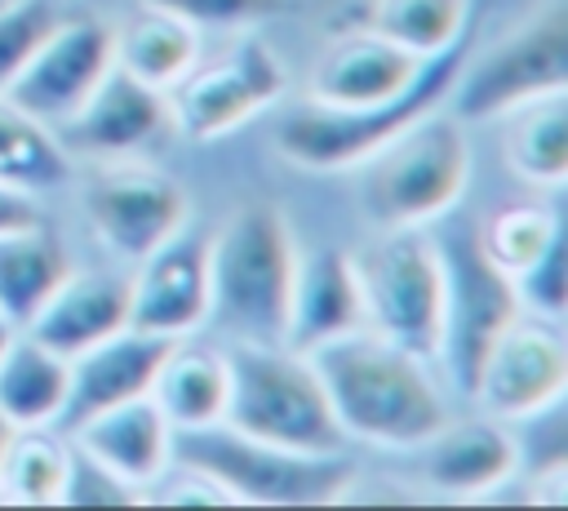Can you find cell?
<instances>
[{"label": "cell", "instance_id": "277c9868", "mask_svg": "<svg viewBox=\"0 0 568 511\" xmlns=\"http://www.w3.org/2000/svg\"><path fill=\"white\" fill-rule=\"evenodd\" d=\"M470 182V138L453 111L430 107L364 160L359 200L377 231L439 222Z\"/></svg>", "mask_w": 568, "mask_h": 511}, {"label": "cell", "instance_id": "6da1fadb", "mask_svg": "<svg viewBox=\"0 0 568 511\" xmlns=\"http://www.w3.org/2000/svg\"><path fill=\"white\" fill-rule=\"evenodd\" d=\"M311 364L346 440L404 453L448 422L444 391L430 378L426 360L373 329H355L315 347Z\"/></svg>", "mask_w": 568, "mask_h": 511}, {"label": "cell", "instance_id": "ba28073f", "mask_svg": "<svg viewBox=\"0 0 568 511\" xmlns=\"http://www.w3.org/2000/svg\"><path fill=\"white\" fill-rule=\"evenodd\" d=\"M351 262L364 298V324L386 342L435 360L444 315V267L435 236L426 227L377 231L351 253Z\"/></svg>", "mask_w": 568, "mask_h": 511}, {"label": "cell", "instance_id": "f35d334b", "mask_svg": "<svg viewBox=\"0 0 568 511\" xmlns=\"http://www.w3.org/2000/svg\"><path fill=\"white\" fill-rule=\"evenodd\" d=\"M0 4H4V0H0Z\"/></svg>", "mask_w": 568, "mask_h": 511}, {"label": "cell", "instance_id": "52a82bcc", "mask_svg": "<svg viewBox=\"0 0 568 511\" xmlns=\"http://www.w3.org/2000/svg\"><path fill=\"white\" fill-rule=\"evenodd\" d=\"M475 40V27L448 44L444 53L426 58L417 84L382 107H359V111H342V107H320V102H302L293 111L280 116L275 124V147L288 164L311 169V173H337V169H355L364 164L373 151H382L399 129H408L417 116H426L430 107H439L448 98V84L466 58Z\"/></svg>", "mask_w": 568, "mask_h": 511}, {"label": "cell", "instance_id": "f546056e", "mask_svg": "<svg viewBox=\"0 0 568 511\" xmlns=\"http://www.w3.org/2000/svg\"><path fill=\"white\" fill-rule=\"evenodd\" d=\"M564 227L555 218L550 204H537V200H519V204H501L497 213H488L484 227H475V240L479 249L506 271H524L550 240H559Z\"/></svg>", "mask_w": 568, "mask_h": 511}, {"label": "cell", "instance_id": "f1b7e54d", "mask_svg": "<svg viewBox=\"0 0 568 511\" xmlns=\"http://www.w3.org/2000/svg\"><path fill=\"white\" fill-rule=\"evenodd\" d=\"M67 484V444L49 427H13L0 453V502L58 507Z\"/></svg>", "mask_w": 568, "mask_h": 511}, {"label": "cell", "instance_id": "d4e9b609", "mask_svg": "<svg viewBox=\"0 0 568 511\" xmlns=\"http://www.w3.org/2000/svg\"><path fill=\"white\" fill-rule=\"evenodd\" d=\"M67 271H71V253L44 222L4 231L0 236V315L13 329H22L40 311V302L62 284Z\"/></svg>", "mask_w": 568, "mask_h": 511}, {"label": "cell", "instance_id": "5bb4252c", "mask_svg": "<svg viewBox=\"0 0 568 511\" xmlns=\"http://www.w3.org/2000/svg\"><path fill=\"white\" fill-rule=\"evenodd\" d=\"M404 453L413 458V489L448 502L493 498L519 471V440L510 435V422H497L488 413L462 422L448 418L439 431H430L422 444Z\"/></svg>", "mask_w": 568, "mask_h": 511}, {"label": "cell", "instance_id": "3957f363", "mask_svg": "<svg viewBox=\"0 0 568 511\" xmlns=\"http://www.w3.org/2000/svg\"><path fill=\"white\" fill-rule=\"evenodd\" d=\"M173 462L213 480L231 502L253 507H320L342 502L355 489V467L342 453H306L262 435H248L231 422L173 431Z\"/></svg>", "mask_w": 568, "mask_h": 511}, {"label": "cell", "instance_id": "4fadbf2b", "mask_svg": "<svg viewBox=\"0 0 568 511\" xmlns=\"http://www.w3.org/2000/svg\"><path fill=\"white\" fill-rule=\"evenodd\" d=\"M115 67V27L102 18H58L27 67L13 76L4 98L49 129L67 124L98 80Z\"/></svg>", "mask_w": 568, "mask_h": 511}, {"label": "cell", "instance_id": "8d00e7d4", "mask_svg": "<svg viewBox=\"0 0 568 511\" xmlns=\"http://www.w3.org/2000/svg\"><path fill=\"white\" fill-rule=\"evenodd\" d=\"M13 333H18V329H13V324H9V320H4V315H0V351H4V347H9V338H13Z\"/></svg>", "mask_w": 568, "mask_h": 511}, {"label": "cell", "instance_id": "e575fe53", "mask_svg": "<svg viewBox=\"0 0 568 511\" xmlns=\"http://www.w3.org/2000/svg\"><path fill=\"white\" fill-rule=\"evenodd\" d=\"M36 222H44L36 196L22 191V187L0 182V236H4V231H22V227H36Z\"/></svg>", "mask_w": 568, "mask_h": 511}, {"label": "cell", "instance_id": "d6986e66", "mask_svg": "<svg viewBox=\"0 0 568 511\" xmlns=\"http://www.w3.org/2000/svg\"><path fill=\"white\" fill-rule=\"evenodd\" d=\"M173 347V338H160V333H146V329H115L111 338L93 342L89 351L71 355V378H67V404H62V418L58 427H75L84 422L89 413L98 409H111L120 400H133V395H146L151 391V378L164 360V351Z\"/></svg>", "mask_w": 568, "mask_h": 511}, {"label": "cell", "instance_id": "2e32d148", "mask_svg": "<svg viewBox=\"0 0 568 511\" xmlns=\"http://www.w3.org/2000/svg\"><path fill=\"white\" fill-rule=\"evenodd\" d=\"M129 275V324L160 338H191L209 324V240L191 231H173L146 258L133 262Z\"/></svg>", "mask_w": 568, "mask_h": 511}, {"label": "cell", "instance_id": "836d02e7", "mask_svg": "<svg viewBox=\"0 0 568 511\" xmlns=\"http://www.w3.org/2000/svg\"><path fill=\"white\" fill-rule=\"evenodd\" d=\"M151 4L178 13L195 31L200 27H257L288 9V0H151Z\"/></svg>", "mask_w": 568, "mask_h": 511}, {"label": "cell", "instance_id": "9a60e30c", "mask_svg": "<svg viewBox=\"0 0 568 511\" xmlns=\"http://www.w3.org/2000/svg\"><path fill=\"white\" fill-rule=\"evenodd\" d=\"M169 124H173L169 93L129 76L124 67H111L98 80V89L84 98V107L67 124H58V138L67 156L115 164V160H133L146 147H155Z\"/></svg>", "mask_w": 568, "mask_h": 511}, {"label": "cell", "instance_id": "7a4b0ae2", "mask_svg": "<svg viewBox=\"0 0 568 511\" xmlns=\"http://www.w3.org/2000/svg\"><path fill=\"white\" fill-rule=\"evenodd\" d=\"M297 236L280 204H235L209 240V320L231 342H284Z\"/></svg>", "mask_w": 568, "mask_h": 511}, {"label": "cell", "instance_id": "4dcf8cb0", "mask_svg": "<svg viewBox=\"0 0 568 511\" xmlns=\"http://www.w3.org/2000/svg\"><path fill=\"white\" fill-rule=\"evenodd\" d=\"M510 284H515L519 311L564 324V311H568V240L564 236L550 240L524 271L510 275Z\"/></svg>", "mask_w": 568, "mask_h": 511}, {"label": "cell", "instance_id": "d590c367", "mask_svg": "<svg viewBox=\"0 0 568 511\" xmlns=\"http://www.w3.org/2000/svg\"><path fill=\"white\" fill-rule=\"evenodd\" d=\"M528 498H532V502H546V507H559V502L568 498V467H564V458H550V462L532 475Z\"/></svg>", "mask_w": 568, "mask_h": 511}, {"label": "cell", "instance_id": "8fae6325", "mask_svg": "<svg viewBox=\"0 0 568 511\" xmlns=\"http://www.w3.org/2000/svg\"><path fill=\"white\" fill-rule=\"evenodd\" d=\"M568 391V342L564 324L519 311L506 333L479 360L466 395L497 422H537L559 409Z\"/></svg>", "mask_w": 568, "mask_h": 511}, {"label": "cell", "instance_id": "7402d4cb", "mask_svg": "<svg viewBox=\"0 0 568 511\" xmlns=\"http://www.w3.org/2000/svg\"><path fill=\"white\" fill-rule=\"evenodd\" d=\"M226 391H231L226 351H209V347H191V342L173 338L146 395L160 404V413L169 418L173 431H186V427L222 422Z\"/></svg>", "mask_w": 568, "mask_h": 511}, {"label": "cell", "instance_id": "ac0fdd59", "mask_svg": "<svg viewBox=\"0 0 568 511\" xmlns=\"http://www.w3.org/2000/svg\"><path fill=\"white\" fill-rule=\"evenodd\" d=\"M364 324V298L355 280L351 249L324 244L297 253L293 289H288V315H284V347L293 351H315L333 338H346Z\"/></svg>", "mask_w": 568, "mask_h": 511}, {"label": "cell", "instance_id": "cb8c5ba5", "mask_svg": "<svg viewBox=\"0 0 568 511\" xmlns=\"http://www.w3.org/2000/svg\"><path fill=\"white\" fill-rule=\"evenodd\" d=\"M200 62V36L191 22H182L178 13L160 9V4H142L129 22L115 27V67H124L129 76L155 84V89H173L191 67Z\"/></svg>", "mask_w": 568, "mask_h": 511}, {"label": "cell", "instance_id": "83f0119b", "mask_svg": "<svg viewBox=\"0 0 568 511\" xmlns=\"http://www.w3.org/2000/svg\"><path fill=\"white\" fill-rule=\"evenodd\" d=\"M359 22L413 49L417 58H435L475 27V4L470 0H368Z\"/></svg>", "mask_w": 568, "mask_h": 511}, {"label": "cell", "instance_id": "44dd1931", "mask_svg": "<svg viewBox=\"0 0 568 511\" xmlns=\"http://www.w3.org/2000/svg\"><path fill=\"white\" fill-rule=\"evenodd\" d=\"M124 324H129V275L71 267L62 284L40 302V311L22 324V333L71 360Z\"/></svg>", "mask_w": 568, "mask_h": 511}, {"label": "cell", "instance_id": "9c48e42d", "mask_svg": "<svg viewBox=\"0 0 568 511\" xmlns=\"http://www.w3.org/2000/svg\"><path fill=\"white\" fill-rule=\"evenodd\" d=\"M435 249L444 267V315L435 360L444 364L448 382L466 395L479 360L519 315V298L510 275L479 249L475 227H453L435 236Z\"/></svg>", "mask_w": 568, "mask_h": 511}, {"label": "cell", "instance_id": "d6a6232c", "mask_svg": "<svg viewBox=\"0 0 568 511\" xmlns=\"http://www.w3.org/2000/svg\"><path fill=\"white\" fill-rule=\"evenodd\" d=\"M62 502H71V507H129V502H142V493L133 484H124L120 475H111L102 462H93L84 449L67 444Z\"/></svg>", "mask_w": 568, "mask_h": 511}, {"label": "cell", "instance_id": "4316f807", "mask_svg": "<svg viewBox=\"0 0 568 511\" xmlns=\"http://www.w3.org/2000/svg\"><path fill=\"white\" fill-rule=\"evenodd\" d=\"M67 178H71V156L58 129L27 116L0 93V182L40 196V191L62 187Z\"/></svg>", "mask_w": 568, "mask_h": 511}, {"label": "cell", "instance_id": "e0dca14e", "mask_svg": "<svg viewBox=\"0 0 568 511\" xmlns=\"http://www.w3.org/2000/svg\"><path fill=\"white\" fill-rule=\"evenodd\" d=\"M422 67H426V58H417L413 49H404L359 22L324 44V53L315 58L311 80H306V102L342 107V111L382 107V102L408 93L417 84Z\"/></svg>", "mask_w": 568, "mask_h": 511}, {"label": "cell", "instance_id": "7c38bea8", "mask_svg": "<svg viewBox=\"0 0 568 511\" xmlns=\"http://www.w3.org/2000/svg\"><path fill=\"white\" fill-rule=\"evenodd\" d=\"M84 218L102 249L138 262L191 222V196L182 182L151 164L115 160L102 164L98 178L84 187Z\"/></svg>", "mask_w": 568, "mask_h": 511}, {"label": "cell", "instance_id": "5b68a950", "mask_svg": "<svg viewBox=\"0 0 568 511\" xmlns=\"http://www.w3.org/2000/svg\"><path fill=\"white\" fill-rule=\"evenodd\" d=\"M226 373L231 391L222 422L306 453H342L351 444L306 351L284 342H231Z\"/></svg>", "mask_w": 568, "mask_h": 511}, {"label": "cell", "instance_id": "30bf717a", "mask_svg": "<svg viewBox=\"0 0 568 511\" xmlns=\"http://www.w3.org/2000/svg\"><path fill=\"white\" fill-rule=\"evenodd\" d=\"M288 89V71L266 40H235L213 62H195L173 89V129L191 142H213L271 111Z\"/></svg>", "mask_w": 568, "mask_h": 511}, {"label": "cell", "instance_id": "484cf974", "mask_svg": "<svg viewBox=\"0 0 568 511\" xmlns=\"http://www.w3.org/2000/svg\"><path fill=\"white\" fill-rule=\"evenodd\" d=\"M506 120V164L528 187H559L568 178V93H546L515 107Z\"/></svg>", "mask_w": 568, "mask_h": 511}, {"label": "cell", "instance_id": "1f68e13d", "mask_svg": "<svg viewBox=\"0 0 568 511\" xmlns=\"http://www.w3.org/2000/svg\"><path fill=\"white\" fill-rule=\"evenodd\" d=\"M53 22H58V9L49 0H4L0 4V93L13 84V76L40 49V40L53 31Z\"/></svg>", "mask_w": 568, "mask_h": 511}, {"label": "cell", "instance_id": "603a6c76", "mask_svg": "<svg viewBox=\"0 0 568 511\" xmlns=\"http://www.w3.org/2000/svg\"><path fill=\"white\" fill-rule=\"evenodd\" d=\"M67 378L71 364L18 329L0 351V413L13 427H53L67 404Z\"/></svg>", "mask_w": 568, "mask_h": 511}, {"label": "cell", "instance_id": "74e56055", "mask_svg": "<svg viewBox=\"0 0 568 511\" xmlns=\"http://www.w3.org/2000/svg\"><path fill=\"white\" fill-rule=\"evenodd\" d=\"M9 435H13V422L0 413V453H4V444H9Z\"/></svg>", "mask_w": 568, "mask_h": 511}, {"label": "cell", "instance_id": "8992f818", "mask_svg": "<svg viewBox=\"0 0 568 511\" xmlns=\"http://www.w3.org/2000/svg\"><path fill=\"white\" fill-rule=\"evenodd\" d=\"M448 93L462 124L501 120L532 98L568 93V0H537L497 40L466 49Z\"/></svg>", "mask_w": 568, "mask_h": 511}, {"label": "cell", "instance_id": "ffe728a7", "mask_svg": "<svg viewBox=\"0 0 568 511\" xmlns=\"http://www.w3.org/2000/svg\"><path fill=\"white\" fill-rule=\"evenodd\" d=\"M71 444L102 462L111 475L133 484L142 498L173 462V427L151 395L120 400L71 427Z\"/></svg>", "mask_w": 568, "mask_h": 511}]
</instances>
